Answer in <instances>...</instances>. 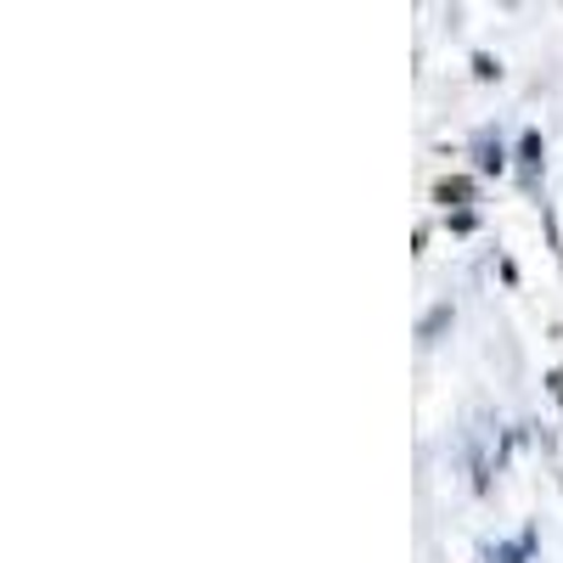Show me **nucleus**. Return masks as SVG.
<instances>
[{
    "instance_id": "f257e3e1",
    "label": "nucleus",
    "mask_w": 563,
    "mask_h": 563,
    "mask_svg": "<svg viewBox=\"0 0 563 563\" xmlns=\"http://www.w3.org/2000/svg\"><path fill=\"white\" fill-rule=\"evenodd\" d=\"M474 198V180H440V203H467Z\"/></svg>"
}]
</instances>
